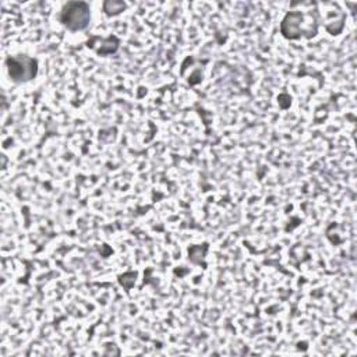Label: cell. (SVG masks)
<instances>
[{"instance_id":"2","label":"cell","mask_w":357,"mask_h":357,"mask_svg":"<svg viewBox=\"0 0 357 357\" xmlns=\"http://www.w3.org/2000/svg\"><path fill=\"white\" fill-rule=\"evenodd\" d=\"M7 64L10 77L14 81H28L36 73V61L28 57H11Z\"/></svg>"},{"instance_id":"1","label":"cell","mask_w":357,"mask_h":357,"mask_svg":"<svg viewBox=\"0 0 357 357\" xmlns=\"http://www.w3.org/2000/svg\"><path fill=\"white\" fill-rule=\"evenodd\" d=\"M89 7L82 1H70L61 11V22L73 31L84 29L89 22Z\"/></svg>"}]
</instances>
